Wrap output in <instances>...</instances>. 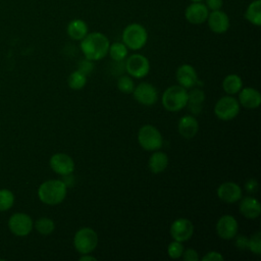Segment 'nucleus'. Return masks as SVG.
<instances>
[{
  "mask_svg": "<svg viewBox=\"0 0 261 261\" xmlns=\"http://www.w3.org/2000/svg\"><path fill=\"white\" fill-rule=\"evenodd\" d=\"M109 45L110 42L104 34L93 32L88 33L86 37L81 40L80 47L85 58L97 61L103 59L108 54Z\"/></svg>",
  "mask_w": 261,
  "mask_h": 261,
  "instance_id": "obj_1",
  "label": "nucleus"
},
{
  "mask_svg": "<svg viewBox=\"0 0 261 261\" xmlns=\"http://www.w3.org/2000/svg\"><path fill=\"white\" fill-rule=\"evenodd\" d=\"M67 187L61 179H49L40 185L38 197L44 204L54 206L60 204L66 197Z\"/></svg>",
  "mask_w": 261,
  "mask_h": 261,
  "instance_id": "obj_2",
  "label": "nucleus"
},
{
  "mask_svg": "<svg viewBox=\"0 0 261 261\" xmlns=\"http://www.w3.org/2000/svg\"><path fill=\"white\" fill-rule=\"evenodd\" d=\"M163 107L171 112L184 109L188 103V91L179 85L168 87L161 98Z\"/></svg>",
  "mask_w": 261,
  "mask_h": 261,
  "instance_id": "obj_3",
  "label": "nucleus"
},
{
  "mask_svg": "<svg viewBox=\"0 0 261 261\" xmlns=\"http://www.w3.org/2000/svg\"><path fill=\"white\" fill-rule=\"evenodd\" d=\"M148 41V32L144 25L138 22L127 24L122 32V43L127 49L137 51L142 49Z\"/></svg>",
  "mask_w": 261,
  "mask_h": 261,
  "instance_id": "obj_4",
  "label": "nucleus"
},
{
  "mask_svg": "<svg viewBox=\"0 0 261 261\" xmlns=\"http://www.w3.org/2000/svg\"><path fill=\"white\" fill-rule=\"evenodd\" d=\"M138 142L144 150L153 152L162 147L163 137L154 125L145 124L138 132Z\"/></svg>",
  "mask_w": 261,
  "mask_h": 261,
  "instance_id": "obj_5",
  "label": "nucleus"
},
{
  "mask_svg": "<svg viewBox=\"0 0 261 261\" xmlns=\"http://www.w3.org/2000/svg\"><path fill=\"white\" fill-rule=\"evenodd\" d=\"M98 245V234L91 227L80 228L73 237V247L80 254L92 253Z\"/></svg>",
  "mask_w": 261,
  "mask_h": 261,
  "instance_id": "obj_6",
  "label": "nucleus"
},
{
  "mask_svg": "<svg viewBox=\"0 0 261 261\" xmlns=\"http://www.w3.org/2000/svg\"><path fill=\"white\" fill-rule=\"evenodd\" d=\"M240 112V103L231 95L221 97L214 105V114L220 120L233 119Z\"/></svg>",
  "mask_w": 261,
  "mask_h": 261,
  "instance_id": "obj_7",
  "label": "nucleus"
},
{
  "mask_svg": "<svg viewBox=\"0 0 261 261\" xmlns=\"http://www.w3.org/2000/svg\"><path fill=\"white\" fill-rule=\"evenodd\" d=\"M125 70L133 77L143 79L150 70L149 59L143 54H133L125 60Z\"/></svg>",
  "mask_w": 261,
  "mask_h": 261,
  "instance_id": "obj_8",
  "label": "nucleus"
},
{
  "mask_svg": "<svg viewBox=\"0 0 261 261\" xmlns=\"http://www.w3.org/2000/svg\"><path fill=\"white\" fill-rule=\"evenodd\" d=\"M169 232L174 241L184 243L192 238L194 233V225L188 218H176L171 223Z\"/></svg>",
  "mask_w": 261,
  "mask_h": 261,
  "instance_id": "obj_9",
  "label": "nucleus"
},
{
  "mask_svg": "<svg viewBox=\"0 0 261 261\" xmlns=\"http://www.w3.org/2000/svg\"><path fill=\"white\" fill-rule=\"evenodd\" d=\"M8 227L15 236L25 237L33 229V220L31 216L25 213H14L8 220Z\"/></svg>",
  "mask_w": 261,
  "mask_h": 261,
  "instance_id": "obj_10",
  "label": "nucleus"
},
{
  "mask_svg": "<svg viewBox=\"0 0 261 261\" xmlns=\"http://www.w3.org/2000/svg\"><path fill=\"white\" fill-rule=\"evenodd\" d=\"M133 95L136 101L145 106H152L158 100V93L156 88L146 82L140 83L134 88Z\"/></svg>",
  "mask_w": 261,
  "mask_h": 261,
  "instance_id": "obj_11",
  "label": "nucleus"
},
{
  "mask_svg": "<svg viewBox=\"0 0 261 261\" xmlns=\"http://www.w3.org/2000/svg\"><path fill=\"white\" fill-rule=\"evenodd\" d=\"M216 233L222 240H232L238 234L239 224L232 215H222L216 222Z\"/></svg>",
  "mask_w": 261,
  "mask_h": 261,
  "instance_id": "obj_12",
  "label": "nucleus"
},
{
  "mask_svg": "<svg viewBox=\"0 0 261 261\" xmlns=\"http://www.w3.org/2000/svg\"><path fill=\"white\" fill-rule=\"evenodd\" d=\"M49 165L55 173H57L61 176L70 174L74 170L73 159L65 153L53 154L49 160Z\"/></svg>",
  "mask_w": 261,
  "mask_h": 261,
  "instance_id": "obj_13",
  "label": "nucleus"
},
{
  "mask_svg": "<svg viewBox=\"0 0 261 261\" xmlns=\"http://www.w3.org/2000/svg\"><path fill=\"white\" fill-rule=\"evenodd\" d=\"M216 194H217V197L222 202L227 204H233L240 201V199L243 196V191L238 184L233 181H225V182H222L217 188Z\"/></svg>",
  "mask_w": 261,
  "mask_h": 261,
  "instance_id": "obj_14",
  "label": "nucleus"
},
{
  "mask_svg": "<svg viewBox=\"0 0 261 261\" xmlns=\"http://www.w3.org/2000/svg\"><path fill=\"white\" fill-rule=\"evenodd\" d=\"M209 9L203 2H192L185 10L186 19L192 24H201L207 20Z\"/></svg>",
  "mask_w": 261,
  "mask_h": 261,
  "instance_id": "obj_15",
  "label": "nucleus"
},
{
  "mask_svg": "<svg viewBox=\"0 0 261 261\" xmlns=\"http://www.w3.org/2000/svg\"><path fill=\"white\" fill-rule=\"evenodd\" d=\"M206 21L209 29L215 34H224L229 29L228 15L220 9L209 12Z\"/></svg>",
  "mask_w": 261,
  "mask_h": 261,
  "instance_id": "obj_16",
  "label": "nucleus"
},
{
  "mask_svg": "<svg viewBox=\"0 0 261 261\" xmlns=\"http://www.w3.org/2000/svg\"><path fill=\"white\" fill-rule=\"evenodd\" d=\"M175 76L179 86L184 87L185 89L193 88L199 82L197 71L191 64L180 65L176 70Z\"/></svg>",
  "mask_w": 261,
  "mask_h": 261,
  "instance_id": "obj_17",
  "label": "nucleus"
},
{
  "mask_svg": "<svg viewBox=\"0 0 261 261\" xmlns=\"http://www.w3.org/2000/svg\"><path fill=\"white\" fill-rule=\"evenodd\" d=\"M240 105L247 109H256L261 104V94L258 90L246 87L242 88L239 92V99Z\"/></svg>",
  "mask_w": 261,
  "mask_h": 261,
  "instance_id": "obj_18",
  "label": "nucleus"
},
{
  "mask_svg": "<svg viewBox=\"0 0 261 261\" xmlns=\"http://www.w3.org/2000/svg\"><path fill=\"white\" fill-rule=\"evenodd\" d=\"M240 205H239V210L240 213L248 218V219H255L260 216L261 213V206L260 202L254 198V197H245L240 199Z\"/></svg>",
  "mask_w": 261,
  "mask_h": 261,
  "instance_id": "obj_19",
  "label": "nucleus"
},
{
  "mask_svg": "<svg viewBox=\"0 0 261 261\" xmlns=\"http://www.w3.org/2000/svg\"><path fill=\"white\" fill-rule=\"evenodd\" d=\"M177 130L185 139H192L199 130L198 120L193 115H184L177 122Z\"/></svg>",
  "mask_w": 261,
  "mask_h": 261,
  "instance_id": "obj_20",
  "label": "nucleus"
},
{
  "mask_svg": "<svg viewBox=\"0 0 261 261\" xmlns=\"http://www.w3.org/2000/svg\"><path fill=\"white\" fill-rule=\"evenodd\" d=\"M66 32L70 39L74 41H81L89 33V28L85 20L80 18H74L68 22Z\"/></svg>",
  "mask_w": 261,
  "mask_h": 261,
  "instance_id": "obj_21",
  "label": "nucleus"
},
{
  "mask_svg": "<svg viewBox=\"0 0 261 261\" xmlns=\"http://www.w3.org/2000/svg\"><path fill=\"white\" fill-rule=\"evenodd\" d=\"M168 165V156L166 153L161 151H153V154L150 156L148 161L149 169L152 173L158 174L165 170Z\"/></svg>",
  "mask_w": 261,
  "mask_h": 261,
  "instance_id": "obj_22",
  "label": "nucleus"
},
{
  "mask_svg": "<svg viewBox=\"0 0 261 261\" xmlns=\"http://www.w3.org/2000/svg\"><path fill=\"white\" fill-rule=\"evenodd\" d=\"M205 100V93L200 89H193L188 92L187 106L193 114H199L202 110V103Z\"/></svg>",
  "mask_w": 261,
  "mask_h": 261,
  "instance_id": "obj_23",
  "label": "nucleus"
},
{
  "mask_svg": "<svg viewBox=\"0 0 261 261\" xmlns=\"http://www.w3.org/2000/svg\"><path fill=\"white\" fill-rule=\"evenodd\" d=\"M245 18L256 27L261 25V0H254L248 5Z\"/></svg>",
  "mask_w": 261,
  "mask_h": 261,
  "instance_id": "obj_24",
  "label": "nucleus"
},
{
  "mask_svg": "<svg viewBox=\"0 0 261 261\" xmlns=\"http://www.w3.org/2000/svg\"><path fill=\"white\" fill-rule=\"evenodd\" d=\"M222 88L227 95L238 94L243 88V81L236 73L228 74L222 81Z\"/></svg>",
  "mask_w": 261,
  "mask_h": 261,
  "instance_id": "obj_25",
  "label": "nucleus"
},
{
  "mask_svg": "<svg viewBox=\"0 0 261 261\" xmlns=\"http://www.w3.org/2000/svg\"><path fill=\"white\" fill-rule=\"evenodd\" d=\"M128 49L122 42H115L109 45L108 54L114 61H122L127 56Z\"/></svg>",
  "mask_w": 261,
  "mask_h": 261,
  "instance_id": "obj_26",
  "label": "nucleus"
},
{
  "mask_svg": "<svg viewBox=\"0 0 261 261\" xmlns=\"http://www.w3.org/2000/svg\"><path fill=\"white\" fill-rule=\"evenodd\" d=\"M67 84H68V87L72 90H75V91L81 90L87 84V76L76 69L69 74L67 79Z\"/></svg>",
  "mask_w": 261,
  "mask_h": 261,
  "instance_id": "obj_27",
  "label": "nucleus"
},
{
  "mask_svg": "<svg viewBox=\"0 0 261 261\" xmlns=\"http://www.w3.org/2000/svg\"><path fill=\"white\" fill-rule=\"evenodd\" d=\"M35 228L43 236H48L53 232L55 228L54 221L49 217H41L35 222Z\"/></svg>",
  "mask_w": 261,
  "mask_h": 261,
  "instance_id": "obj_28",
  "label": "nucleus"
},
{
  "mask_svg": "<svg viewBox=\"0 0 261 261\" xmlns=\"http://www.w3.org/2000/svg\"><path fill=\"white\" fill-rule=\"evenodd\" d=\"M14 203V195L11 191L0 190V211H6L12 207Z\"/></svg>",
  "mask_w": 261,
  "mask_h": 261,
  "instance_id": "obj_29",
  "label": "nucleus"
},
{
  "mask_svg": "<svg viewBox=\"0 0 261 261\" xmlns=\"http://www.w3.org/2000/svg\"><path fill=\"white\" fill-rule=\"evenodd\" d=\"M117 88L120 92L124 93V94H130L134 91L135 85H134V81L130 76L128 75H121L118 80H117Z\"/></svg>",
  "mask_w": 261,
  "mask_h": 261,
  "instance_id": "obj_30",
  "label": "nucleus"
},
{
  "mask_svg": "<svg viewBox=\"0 0 261 261\" xmlns=\"http://www.w3.org/2000/svg\"><path fill=\"white\" fill-rule=\"evenodd\" d=\"M184 250H185V248L182 246V243L173 240V242H171L167 247V255L171 259H177V258L181 257Z\"/></svg>",
  "mask_w": 261,
  "mask_h": 261,
  "instance_id": "obj_31",
  "label": "nucleus"
},
{
  "mask_svg": "<svg viewBox=\"0 0 261 261\" xmlns=\"http://www.w3.org/2000/svg\"><path fill=\"white\" fill-rule=\"evenodd\" d=\"M249 250L255 255L261 254V232L256 231L249 238Z\"/></svg>",
  "mask_w": 261,
  "mask_h": 261,
  "instance_id": "obj_32",
  "label": "nucleus"
},
{
  "mask_svg": "<svg viewBox=\"0 0 261 261\" xmlns=\"http://www.w3.org/2000/svg\"><path fill=\"white\" fill-rule=\"evenodd\" d=\"M77 70L84 73L86 76L90 75L94 70V62L90 59L84 58L77 64Z\"/></svg>",
  "mask_w": 261,
  "mask_h": 261,
  "instance_id": "obj_33",
  "label": "nucleus"
},
{
  "mask_svg": "<svg viewBox=\"0 0 261 261\" xmlns=\"http://www.w3.org/2000/svg\"><path fill=\"white\" fill-rule=\"evenodd\" d=\"M234 245L240 250H249V238L244 234H237L234 238Z\"/></svg>",
  "mask_w": 261,
  "mask_h": 261,
  "instance_id": "obj_34",
  "label": "nucleus"
},
{
  "mask_svg": "<svg viewBox=\"0 0 261 261\" xmlns=\"http://www.w3.org/2000/svg\"><path fill=\"white\" fill-rule=\"evenodd\" d=\"M202 261H223L224 257L217 251H209L202 258Z\"/></svg>",
  "mask_w": 261,
  "mask_h": 261,
  "instance_id": "obj_35",
  "label": "nucleus"
},
{
  "mask_svg": "<svg viewBox=\"0 0 261 261\" xmlns=\"http://www.w3.org/2000/svg\"><path fill=\"white\" fill-rule=\"evenodd\" d=\"M181 257L185 261H198L200 259L198 256V252L192 248L184 250Z\"/></svg>",
  "mask_w": 261,
  "mask_h": 261,
  "instance_id": "obj_36",
  "label": "nucleus"
},
{
  "mask_svg": "<svg viewBox=\"0 0 261 261\" xmlns=\"http://www.w3.org/2000/svg\"><path fill=\"white\" fill-rule=\"evenodd\" d=\"M245 190L249 193V194H255L258 191L259 188V184L255 178H249L246 180L245 185Z\"/></svg>",
  "mask_w": 261,
  "mask_h": 261,
  "instance_id": "obj_37",
  "label": "nucleus"
},
{
  "mask_svg": "<svg viewBox=\"0 0 261 261\" xmlns=\"http://www.w3.org/2000/svg\"><path fill=\"white\" fill-rule=\"evenodd\" d=\"M205 5L211 11L218 10L223 5V0H205Z\"/></svg>",
  "mask_w": 261,
  "mask_h": 261,
  "instance_id": "obj_38",
  "label": "nucleus"
},
{
  "mask_svg": "<svg viewBox=\"0 0 261 261\" xmlns=\"http://www.w3.org/2000/svg\"><path fill=\"white\" fill-rule=\"evenodd\" d=\"M80 261H96L97 258L90 255V253H87V254H81V257L79 258Z\"/></svg>",
  "mask_w": 261,
  "mask_h": 261,
  "instance_id": "obj_39",
  "label": "nucleus"
},
{
  "mask_svg": "<svg viewBox=\"0 0 261 261\" xmlns=\"http://www.w3.org/2000/svg\"><path fill=\"white\" fill-rule=\"evenodd\" d=\"M192 2H202L203 0H191Z\"/></svg>",
  "mask_w": 261,
  "mask_h": 261,
  "instance_id": "obj_40",
  "label": "nucleus"
}]
</instances>
